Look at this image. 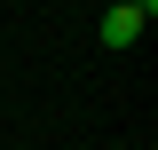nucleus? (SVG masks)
Instances as JSON below:
<instances>
[{"label": "nucleus", "mask_w": 158, "mask_h": 150, "mask_svg": "<svg viewBox=\"0 0 158 150\" xmlns=\"http://www.w3.org/2000/svg\"><path fill=\"white\" fill-rule=\"evenodd\" d=\"M127 150H135V142H127Z\"/></svg>", "instance_id": "obj_3"}, {"label": "nucleus", "mask_w": 158, "mask_h": 150, "mask_svg": "<svg viewBox=\"0 0 158 150\" xmlns=\"http://www.w3.org/2000/svg\"><path fill=\"white\" fill-rule=\"evenodd\" d=\"M127 8H142V16H158V0H127Z\"/></svg>", "instance_id": "obj_2"}, {"label": "nucleus", "mask_w": 158, "mask_h": 150, "mask_svg": "<svg viewBox=\"0 0 158 150\" xmlns=\"http://www.w3.org/2000/svg\"><path fill=\"white\" fill-rule=\"evenodd\" d=\"M142 24H150L142 8H127V0H111V16H103V48H135V40H142Z\"/></svg>", "instance_id": "obj_1"}]
</instances>
